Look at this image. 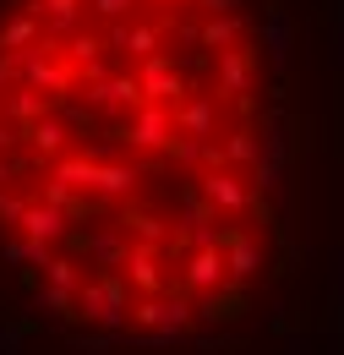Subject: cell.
Listing matches in <instances>:
<instances>
[{
  "label": "cell",
  "instance_id": "1",
  "mask_svg": "<svg viewBox=\"0 0 344 355\" xmlns=\"http://www.w3.org/2000/svg\"><path fill=\"white\" fill-rule=\"evenodd\" d=\"M77 317H87L98 334L126 328V279L121 273H87L77 290Z\"/></svg>",
  "mask_w": 344,
  "mask_h": 355
},
{
  "label": "cell",
  "instance_id": "2",
  "mask_svg": "<svg viewBox=\"0 0 344 355\" xmlns=\"http://www.w3.org/2000/svg\"><path fill=\"white\" fill-rule=\"evenodd\" d=\"M197 180V197L203 202H214L218 219H246V214H257V191H252V180L241 175V170H203Z\"/></svg>",
  "mask_w": 344,
  "mask_h": 355
},
{
  "label": "cell",
  "instance_id": "3",
  "mask_svg": "<svg viewBox=\"0 0 344 355\" xmlns=\"http://www.w3.org/2000/svg\"><path fill=\"white\" fill-rule=\"evenodd\" d=\"M180 284L191 295H218L230 290V273H224V246H191L186 263H180Z\"/></svg>",
  "mask_w": 344,
  "mask_h": 355
},
{
  "label": "cell",
  "instance_id": "4",
  "mask_svg": "<svg viewBox=\"0 0 344 355\" xmlns=\"http://www.w3.org/2000/svg\"><path fill=\"white\" fill-rule=\"evenodd\" d=\"M126 142L142 148V153H164L175 142V115L164 104H137L131 110V126H126Z\"/></svg>",
  "mask_w": 344,
  "mask_h": 355
},
{
  "label": "cell",
  "instance_id": "5",
  "mask_svg": "<svg viewBox=\"0 0 344 355\" xmlns=\"http://www.w3.org/2000/svg\"><path fill=\"white\" fill-rule=\"evenodd\" d=\"M137 83H142V104H180L186 98V83H180L170 55H148L142 71H137Z\"/></svg>",
  "mask_w": 344,
  "mask_h": 355
},
{
  "label": "cell",
  "instance_id": "6",
  "mask_svg": "<svg viewBox=\"0 0 344 355\" xmlns=\"http://www.w3.org/2000/svg\"><path fill=\"white\" fill-rule=\"evenodd\" d=\"M252 77H257V66H252V49L246 44L218 49V60H214L218 98H246V93H252Z\"/></svg>",
  "mask_w": 344,
  "mask_h": 355
},
{
  "label": "cell",
  "instance_id": "7",
  "mask_svg": "<svg viewBox=\"0 0 344 355\" xmlns=\"http://www.w3.org/2000/svg\"><path fill=\"white\" fill-rule=\"evenodd\" d=\"M170 115H175V132H180V137L218 142V98H197V93H186Z\"/></svg>",
  "mask_w": 344,
  "mask_h": 355
},
{
  "label": "cell",
  "instance_id": "8",
  "mask_svg": "<svg viewBox=\"0 0 344 355\" xmlns=\"http://www.w3.org/2000/svg\"><path fill=\"white\" fill-rule=\"evenodd\" d=\"M121 279H126L137 295H164V257H159V246H142L137 241L126 252V273Z\"/></svg>",
  "mask_w": 344,
  "mask_h": 355
},
{
  "label": "cell",
  "instance_id": "9",
  "mask_svg": "<svg viewBox=\"0 0 344 355\" xmlns=\"http://www.w3.org/2000/svg\"><path fill=\"white\" fill-rule=\"evenodd\" d=\"M262 241L252 235H224V273H230V284H252L262 273Z\"/></svg>",
  "mask_w": 344,
  "mask_h": 355
},
{
  "label": "cell",
  "instance_id": "10",
  "mask_svg": "<svg viewBox=\"0 0 344 355\" xmlns=\"http://www.w3.org/2000/svg\"><path fill=\"white\" fill-rule=\"evenodd\" d=\"M28 322L39 328V322H49V328H66L71 317H77V295H66V290H49V284H33L28 290Z\"/></svg>",
  "mask_w": 344,
  "mask_h": 355
},
{
  "label": "cell",
  "instance_id": "11",
  "mask_svg": "<svg viewBox=\"0 0 344 355\" xmlns=\"http://www.w3.org/2000/svg\"><path fill=\"white\" fill-rule=\"evenodd\" d=\"M262 44H268V60H273V66H290V55H295V22H290L284 6H268V17H262Z\"/></svg>",
  "mask_w": 344,
  "mask_h": 355
},
{
  "label": "cell",
  "instance_id": "12",
  "mask_svg": "<svg viewBox=\"0 0 344 355\" xmlns=\"http://www.w3.org/2000/svg\"><path fill=\"white\" fill-rule=\"evenodd\" d=\"M246 33H252V22H246V11H224V17H208L203 28H197V39L208 49H230V44H246Z\"/></svg>",
  "mask_w": 344,
  "mask_h": 355
},
{
  "label": "cell",
  "instance_id": "13",
  "mask_svg": "<svg viewBox=\"0 0 344 355\" xmlns=\"http://www.w3.org/2000/svg\"><path fill=\"white\" fill-rule=\"evenodd\" d=\"M131 191H137V164L104 159L98 175H93V202H98V197H104V202H110V197H131Z\"/></svg>",
  "mask_w": 344,
  "mask_h": 355
},
{
  "label": "cell",
  "instance_id": "14",
  "mask_svg": "<svg viewBox=\"0 0 344 355\" xmlns=\"http://www.w3.org/2000/svg\"><path fill=\"white\" fill-rule=\"evenodd\" d=\"M218 148V170H241V175H252V164H257V137L252 132H230L214 142Z\"/></svg>",
  "mask_w": 344,
  "mask_h": 355
},
{
  "label": "cell",
  "instance_id": "15",
  "mask_svg": "<svg viewBox=\"0 0 344 355\" xmlns=\"http://www.w3.org/2000/svg\"><path fill=\"white\" fill-rule=\"evenodd\" d=\"M83 263H77V257H66V252H55V257H49V268H39V284H49V290H66V295H77V290H83Z\"/></svg>",
  "mask_w": 344,
  "mask_h": 355
},
{
  "label": "cell",
  "instance_id": "16",
  "mask_svg": "<svg viewBox=\"0 0 344 355\" xmlns=\"http://www.w3.org/2000/svg\"><path fill=\"white\" fill-rule=\"evenodd\" d=\"M328 334L344 339V246H334V268H328Z\"/></svg>",
  "mask_w": 344,
  "mask_h": 355
},
{
  "label": "cell",
  "instance_id": "17",
  "mask_svg": "<svg viewBox=\"0 0 344 355\" xmlns=\"http://www.w3.org/2000/svg\"><path fill=\"white\" fill-rule=\"evenodd\" d=\"M153 328H164V334L180 339V334L191 328V301H186V295H159V301H153Z\"/></svg>",
  "mask_w": 344,
  "mask_h": 355
},
{
  "label": "cell",
  "instance_id": "18",
  "mask_svg": "<svg viewBox=\"0 0 344 355\" xmlns=\"http://www.w3.org/2000/svg\"><path fill=\"white\" fill-rule=\"evenodd\" d=\"M159 39H164V22H126V55L137 60L159 55Z\"/></svg>",
  "mask_w": 344,
  "mask_h": 355
},
{
  "label": "cell",
  "instance_id": "19",
  "mask_svg": "<svg viewBox=\"0 0 344 355\" xmlns=\"http://www.w3.org/2000/svg\"><path fill=\"white\" fill-rule=\"evenodd\" d=\"M66 355H115V334H66Z\"/></svg>",
  "mask_w": 344,
  "mask_h": 355
},
{
  "label": "cell",
  "instance_id": "20",
  "mask_svg": "<svg viewBox=\"0 0 344 355\" xmlns=\"http://www.w3.org/2000/svg\"><path fill=\"white\" fill-rule=\"evenodd\" d=\"M83 11L93 22H126L131 11H137V0H83Z\"/></svg>",
  "mask_w": 344,
  "mask_h": 355
},
{
  "label": "cell",
  "instance_id": "21",
  "mask_svg": "<svg viewBox=\"0 0 344 355\" xmlns=\"http://www.w3.org/2000/svg\"><path fill=\"white\" fill-rule=\"evenodd\" d=\"M131 230H137V241H142V246H164V235H170V224H159L153 214H137Z\"/></svg>",
  "mask_w": 344,
  "mask_h": 355
},
{
  "label": "cell",
  "instance_id": "22",
  "mask_svg": "<svg viewBox=\"0 0 344 355\" xmlns=\"http://www.w3.org/2000/svg\"><path fill=\"white\" fill-rule=\"evenodd\" d=\"M224 350H230L224 334H197V339H191V355H224Z\"/></svg>",
  "mask_w": 344,
  "mask_h": 355
},
{
  "label": "cell",
  "instance_id": "23",
  "mask_svg": "<svg viewBox=\"0 0 344 355\" xmlns=\"http://www.w3.org/2000/svg\"><path fill=\"white\" fill-rule=\"evenodd\" d=\"M268 328L284 339V334H295V322H290V306H268Z\"/></svg>",
  "mask_w": 344,
  "mask_h": 355
},
{
  "label": "cell",
  "instance_id": "24",
  "mask_svg": "<svg viewBox=\"0 0 344 355\" xmlns=\"http://www.w3.org/2000/svg\"><path fill=\"white\" fill-rule=\"evenodd\" d=\"M284 355H311V339L306 334H284Z\"/></svg>",
  "mask_w": 344,
  "mask_h": 355
}]
</instances>
